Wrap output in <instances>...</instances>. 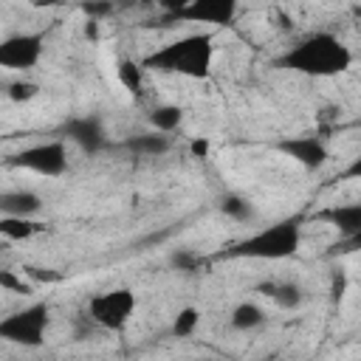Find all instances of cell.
Instances as JSON below:
<instances>
[{
	"label": "cell",
	"mask_w": 361,
	"mask_h": 361,
	"mask_svg": "<svg viewBox=\"0 0 361 361\" xmlns=\"http://www.w3.org/2000/svg\"><path fill=\"white\" fill-rule=\"evenodd\" d=\"M135 307H138V299L130 288H110V290L90 296L85 316L90 319L93 327L107 330V333H118L130 324Z\"/></svg>",
	"instance_id": "6"
},
{
	"label": "cell",
	"mask_w": 361,
	"mask_h": 361,
	"mask_svg": "<svg viewBox=\"0 0 361 361\" xmlns=\"http://www.w3.org/2000/svg\"><path fill=\"white\" fill-rule=\"evenodd\" d=\"M214 62V37L212 31H195L155 48L141 65L161 73H175L183 79H206Z\"/></svg>",
	"instance_id": "2"
},
{
	"label": "cell",
	"mask_w": 361,
	"mask_h": 361,
	"mask_svg": "<svg viewBox=\"0 0 361 361\" xmlns=\"http://www.w3.org/2000/svg\"><path fill=\"white\" fill-rule=\"evenodd\" d=\"M42 206L45 203L34 189H0V217H37Z\"/></svg>",
	"instance_id": "11"
},
{
	"label": "cell",
	"mask_w": 361,
	"mask_h": 361,
	"mask_svg": "<svg viewBox=\"0 0 361 361\" xmlns=\"http://www.w3.org/2000/svg\"><path fill=\"white\" fill-rule=\"evenodd\" d=\"M257 290H259L262 296H268V299H271L276 307H282V310H296V307L305 302V290H302V285L293 282V279H271V282L257 285Z\"/></svg>",
	"instance_id": "13"
},
{
	"label": "cell",
	"mask_w": 361,
	"mask_h": 361,
	"mask_svg": "<svg viewBox=\"0 0 361 361\" xmlns=\"http://www.w3.org/2000/svg\"><path fill=\"white\" fill-rule=\"evenodd\" d=\"M220 212L226 217H231V220H240V223H248L254 217V206L243 195H237V192H226L220 197Z\"/></svg>",
	"instance_id": "20"
},
{
	"label": "cell",
	"mask_w": 361,
	"mask_h": 361,
	"mask_svg": "<svg viewBox=\"0 0 361 361\" xmlns=\"http://www.w3.org/2000/svg\"><path fill=\"white\" fill-rule=\"evenodd\" d=\"M189 0H158V6H161V11L166 14V17H175L183 6H186Z\"/></svg>",
	"instance_id": "25"
},
{
	"label": "cell",
	"mask_w": 361,
	"mask_h": 361,
	"mask_svg": "<svg viewBox=\"0 0 361 361\" xmlns=\"http://www.w3.org/2000/svg\"><path fill=\"white\" fill-rule=\"evenodd\" d=\"M45 51V34L42 31H20L0 39V71L25 73L39 65Z\"/></svg>",
	"instance_id": "7"
},
{
	"label": "cell",
	"mask_w": 361,
	"mask_h": 361,
	"mask_svg": "<svg viewBox=\"0 0 361 361\" xmlns=\"http://www.w3.org/2000/svg\"><path fill=\"white\" fill-rule=\"evenodd\" d=\"M169 147H172V138L166 133H158V130L124 138V149H130L133 155H141V158H158V155L169 152Z\"/></svg>",
	"instance_id": "14"
},
{
	"label": "cell",
	"mask_w": 361,
	"mask_h": 361,
	"mask_svg": "<svg viewBox=\"0 0 361 361\" xmlns=\"http://www.w3.org/2000/svg\"><path fill=\"white\" fill-rule=\"evenodd\" d=\"M197 327H200V310L195 305H186L175 313L169 333H172V338H189V336H195Z\"/></svg>",
	"instance_id": "18"
},
{
	"label": "cell",
	"mask_w": 361,
	"mask_h": 361,
	"mask_svg": "<svg viewBox=\"0 0 361 361\" xmlns=\"http://www.w3.org/2000/svg\"><path fill=\"white\" fill-rule=\"evenodd\" d=\"M206 152H209V141L206 138H195L192 141V155L195 158H206Z\"/></svg>",
	"instance_id": "26"
},
{
	"label": "cell",
	"mask_w": 361,
	"mask_h": 361,
	"mask_svg": "<svg viewBox=\"0 0 361 361\" xmlns=\"http://www.w3.org/2000/svg\"><path fill=\"white\" fill-rule=\"evenodd\" d=\"M147 121H149L152 130L172 135V133L183 124V110H180L178 104H172V102H164V104H155V107L147 113Z\"/></svg>",
	"instance_id": "17"
},
{
	"label": "cell",
	"mask_w": 361,
	"mask_h": 361,
	"mask_svg": "<svg viewBox=\"0 0 361 361\" xmlns=\"http://www.w3.org/2000/svg\"><path fill=\"white\" fill-rule=\"evenodd\" d=\"M240 0H189L175 17L178 23H197V25H228L237 17Z\"/></svg>",
	"instance_id": "10"
},
{
	"label": "cell",
	"mask_w": 361,
	"mask_h": 361,
	"mask_svg": "<svg viewBox=\"0 0 361 361\" xmlns=\"http://www.w3.org/2000/svg\"><path fill=\"white\" fill-rule=\"evenodd\" d=\"M23 274H25L34 285H37V282H45V285H56V282H62V274H59V271H54V268H42V265H25Z\"/></svg>",
	"instance_id": "23"
},
{
	"label": "cell",
	"mask_w": 361,
	"mask_h": 361,
	"mask_svg": "<svg viewBox=\"0 0 361 361\" xmlns=\"http://www.w3.org/2000/svg\"><path fill=\"white\" fill-rule=\"evenodd\" d=\"M48 324H51V307L45 302H31L20 310L0 316V341L28 347V350L42 347Z\"/></svg>",
	"instance_id": "4"
},
{
	"label": "cell",
	"mask_w": 361,
	"mask_h": 361,
	"mask_svg": "<svg viewBox=\"0 0 361 361\" xmlns=\"http://www.w3.org/2000/svg\"><path fill=\"white\" fill-rule=\"evenodd\" d=\"M302 226H305V220L299 214L282 217V220L262 226V228L251 231L248 237L237 240L234 245H228L223 251V257H228V259H262V262L288 259L302 245Z\"/></svg>",
	"instance_id": "3"
},
{
	"label": "cell",
	"mask_w": 361,
	"mask_h": 361,
	"mask_svg": "<svg viewBox=\"0 0 361 361\" xmlns=\"http://www.w3.org/2000/svg\"><path fill=\"white\" fill-rule=\"evenodd\" d=\"M0 288L3 290H8V293H23V296H28V293H34V282L23 274V271H11V268H0Z\"/></svg>",
	"instance_id": "21"
},
{
	"label": "cell",
	"mask_w": 361,
	"mask_h": 361,
	"mask_svg": "<svg viewBox=\"0 0 361 361\" xmlns=\"http://www.w3.org/2000/svg\"><path fill=\"white\" fill-rule=\"evenodd\" d=\"M274 149H276V152H282L285 158L296 161L299 166L310 169V172L322 169V166L327 164V158H330V149H327L324 138H322V135H313V133L279 138V141L274 144Z\"/></svg>",
	"instance_id": "9"
},
{
	"label": "cell",
	"mask_w": 361,
	"mask_h": 361,
	"mask_svg": "<svg viewBox=\"0 0 361 361\" xmlns=\"http://www.w3.org/2000/svg\"><path fill=\"white\" fill-rule=\"evenodd\" d=\"M265 322H268L265 310L257 302H248V299L245 302H237L231 307V313H228V327L237 330V333H251V330L262 327Z\"/></svg>",
	"instance_id": "15"
},
{
	"label": "cell",
	"mask_w": 361,
	"mask_h": 361,
	"mask_svg": "<svg viewBox=\"0 0 361 361\" xmlns=\"http://www.w3.org/2000/svg\"><path fill=\"white\" fill-rule=\"evenodd\" d=\"M56 135L65 138L68 144L79 147V149L87 152V155H99L102 149L110 147L107 130H104V124H102L99 116H73V118H68V121L59 127Z\"/></svg>",
	"instance_id": "8"
},
{
	"label": "cell",
	"mask_w": 361,
	"mask_h": 361,
	"mask_svg": "<svg viewBox=\"0 0 361 361\" xmlns=\"http://www.w3.org/2000/svg\"><path fill=\"white\" fill-rule=\"evenodd\" d=\"M68 164H71L68 161V141L59 138V135L28 144V147H23V149H17L14 155L6 158V166L25 169V172H34V175H42V178L65 175Z\"/></svg>",
	"instance_id": "5"
},
{
	"label": "cell",
	"mask_w": 361,
	"mask_h": 361,
	"mask_svg": "<svg viewBox=\"0 0 361 361\" xmlns=\"http://www.w3.org/2000/svg\"><path fill=\"white\" fill-rule=\"evenodd\" d=\"M45 226L37 223L34 217H0V240L8 243H25L31 237H37Z\"/></svg>",
	"instance_id": "16"
},
{
	"label": "cell",
	"mask_w": 361,
	"mask_h": 361,
	"mask_svg": "<svg viewBox=\"0 0 361 361\" xmlns=\"http://www.w3.org/2000/svg\"><path fill=\"white\" fill-rule=\"evenodd\" d=\"M39 93V85L31 82V79H20V82H11L8 85V99L11 102H28Z\"/></svg>",
	"instance_id": "22"
},
{
	"label": "cell",
	"mask_w": 361,
	"mask_h": 361,
	"mask_svg": "<svg viewBox=\"0 0 361 361\" xmlns=\"http://www.w3.org/2000/svg\"><path fill=\"white\" fill-rule=\"evenodd\" d=\"M316 220H324L338 231V237H361V203H333L324 212H316Z\"/></svg>",
	"instance_id": "12"
},
{
	"label": "cell",
	"mask_w": 361,
	"mask_h": 361,
	"mask_svg": "<svg viewBox=\"0 0 361 361\" xmlns=\"http://www.w3.org/2000/svg\"><path fill=\"white\" fill-rule=\"evenodd\" d=\"M144 65H138L135 59H118V68H116V76L121 82L124 90H130L133 96L144 90V76H141Z\"/></svg>",
	"instance_id": "19"
},
{
	"label": "cell",
	"mask_w": 361,
	"mask_h": 361,
	"mask_svg": "<svg viewBox=\"0 0 361 361\" xmlns=\"http://www.w3.org/2000/svg\"><path fill=\"white\" fill-rule=\"evenodd\" d=\"M276 68L302 73V76H338L353 65V51L330 31H313L296 45H290L285 54L274 59Z\"/></svg>",
	"instance_id": "1"
},
{
	"label": "cell",
	"mask_w": 361,
	"mask_h": 361,
	"mask_svg": "<svg viewBox=\"0 0 361 361\" xmlns=\"http://www.w3.org/2000/svg\"><path fill=\"white\" fill-rule=\"evenodd\" d=\"M200 262H203V259H200L197 254H189V251H175V254H172V265L180 268V271H197Z\"/></svg>",
	"instance_id": "24"
}]
</instances>
